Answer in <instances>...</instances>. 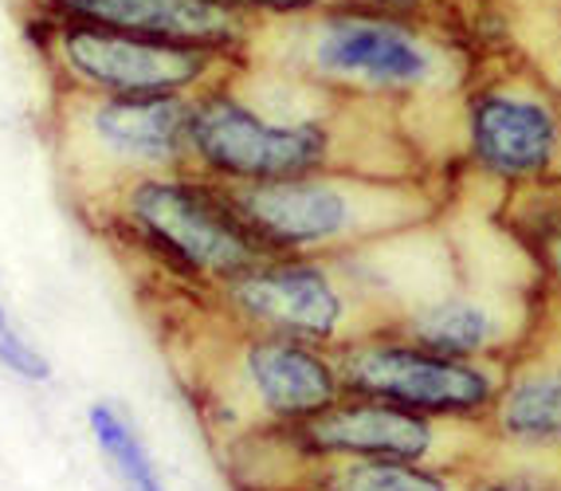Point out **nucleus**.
<instances>
[{
    "label": "nucleus",
    "mask_w": 561,
    "mask_h": 491,
    "mask_svg": "<svg viewBox=\"0 0 561 491\" xmlns=\"http://www.w3.org/2000/svg\"><path fill=\"white\" fill-rule=\"evenodd\" d=\"M87 213L118 252L201 302L267 255L225 185L197 170L134 178Z\"/></svg>",
    "instance_id": "nucleus-3"
},
{
    "label": "nucleus",
    "mask_w": 561,
    "mask_h": 491,
    "mask_svg": "<svg viewBox=\"0 0 561 491\" xmlns=\"http://www.w3.org/2000/svg\"><path fill=\"white\" fill-rule=\"evenodd\" d=\"M213 307L240 327L327 350L397 327V311L362 284L346 255H263L213 295Z\"/></svg>",
    "instance_id": "nucleus-6"
},
{
    "label": "nucleus",
    "mask_w": 561,
    "mask_h": 491,
    "mask_svg": "<svg viewBox=\"0 0 561 491\" xmlns=\"http://www.w3.org/2000/svg\"><path fill=\"white\" fill-rule=\"evenodd\" d=\"M87 433H91L94 448L111 468L114 483L122 491H169L165 476L153 464V453L146 448L134 421L118 401H91L87 409Z\"/></svg>",
    "instance_id": "nucleus-15"
},
{
    "label": "nucleus",
    "mask_w": 561,
    "mask_h": 491,
    "mask_svg": "<svg viewBox=\"0 0 561 491\" xmlns=\"http://www.w3.org/2000/svg\"><path fill=\"white\" fill-rule=\"evenodd\" d=\"M228 4L252 20L255 28H267V24H287V20L314 16V12L334 4V0H228Z\"/></svg>",
    "instance_id": "nucleus-18"
},
{
    "label": "nucleus",
    "mask_w": 561,
    "mask_h": 491,
    "mask_svg": "<svg viewBox=\"0 0 561 491\" xmlns=\"http://www.w3.org/2000/svg\"><path fill=\"white\" fill-rule=\"evenodd\" d=\"M468 476L530 491H561V448H518L491 441Z\"/></svg>",
    "instance_id": "nucleus-16"
},
{
    "label": "nucleus",
    "mask_w": 561,
    "mask_h": 491,
    "mask_svg": "<svg viewBox=\"0 0 561 491\" xmlns=\"http://www.w3.org/2000/svg\"><path fill=\"white\" fill-rule=\"evenodd\" d=\"M0 369H9L12 378L24 381V386H44L51 381L56 366L44 350L28 339V331L16 322V315L9 311L4 292H0Z\"/></svg>",
    "instance_id": "nucleus-17"
},
{
    "label": "nucleus",
    "mask_w": 561,
    "mask_h": 491,
    "mask_svg": "<svg viewBox=\"0 0 561 491\" xmlns=\"http://www.w3.org/2000/svg\"><path fill=\"white\" fill-rule=\"evenodd\" d=\"M20 32L56 91L76 95H197L228 76V59L173 39L20 12Z\"/></svg>",
    "instance_id": "nucleus-8"
},
{
    "label": "nucleus",
    "mask_w": 561,
    "mask_h": 491,
    "mask_svg": "<svg viewBox=\"0 0 561 491\" xmlns=\"http://www.w3.org/2000/svg\"><path fill=\"white\" fill-rule=\"evenodd\" d=\"M526 252L534 255V264L542 272V284L550 287L553 295H561V220L553 228H546Z\"/></svg>",
    "instance_id": "nucleus-19"
},
{
    "label": "nucleus",
    "mask_w": 561,
    "mask_h": 491,
    "mask_svg": "<svg viewBox=\"0 0 561 491\" xmlns=\"http://www.w3.org/2000/svg\"><path fill=\"white\" fill-rule=\"evenodd\" d=\"M188 170L220 185H260L307 173H436L404 130V106L334 95L255 59L193 95Z\"/></svg>",
    "instance_id": "nucleus-1"
},
{
    "label": "nucleus",
    "mask_w": 561,
    "mask_h": 491,
    "mask_svg": "<svg viewBox=\"0 0 561 491\" xmlns=\"http://www.w3.org/2000/svg\"><path fill=\"white\" fill-rule=\"evenodd\" d=\"M337 4H357V9H377V12H416L428 0H337Z\"/></svg>",
    "instance_id": "nucleus-20"
},
{
    "label": "nucleus",
    "mask_w": 561,
    "mask_h": 491,
    "mask_svg": "<svg viewBox=\"0 0 561 491\" xmlns=\"http://www.w3.org/2000/svg\"><path fill=\"white\" fill-rule=\"evenodd\" d=\"M451 185L456 173H307L225 190L267 255H342L440 220L451 205Z\"/></svg>",
    "instance_id": "nucleus-4"
},
{
    "label": "nucleus",
    "mask_w": 561,
    "mask_h": 491,
    "mask_svg": "<svg viewBox=\"0 0 561 491\" xmlns=\"http://www.w3.org/2000/svg\"><path fill=\"white\" fill-rule=\"evenodd\" d=\"M188 95L56 91V150L79 205L150 173L188 170Z\"/></svg>",
    "instance_id": "nucleus-7"
},
{
    "label": "nucleus",
    "mask_w": 561,
    "mask_h": 491,
    "mask_svg": "<svg viewBox=\"0 0 561 491\" xmlns=\"http://www.w3.org/2000/svg\"><path fill=\"white\" fill-rule=\"evenodd\" d=\"M16 12L173 39L228 64H248L260 32L228 0H16Z\"/></svg>",
    "instance_id": "nucleus-12"
},
{
    "label": "nucleus",
    "mask_w": 561,
    "mask_h": 491,
    "mask_svg": "<svg viewBox=\"0 0 561 491\" xmlns=\"http://www.w3.org/2000/svg\"><path fill=\"white\" fill-rule=\"evenodd\" d=\"M213 322L216 334H205L208 346L193 378L208 421L228 441L260 429H295L346 397L334 350L252 331L216 307Z\"/></svg>",
    "instance_id": "nucleus-5"
},
{
    "label": "nucleus",
    "mask_w": 561,
    "mask_h": 491,
    "mask_svg": "<svg viewBox=\"0 0 561 491\" xmlns=\"http://www.w3.org/2000/svg\"><path fill=\"white\" fill-rule=\"evenodd\" d=\"M290 436L310 456H365L440 472H471L491 444L483 416L421 413L365 397H342L337 406L290 429Z\"/></svg>",
    "instance_id": "nucleus-9"
},
{
    "label": "nucleus",
    "mask_w": 561,
    "mask_h": 491,
    "mask_svg": "<svg viewBox=\"0 0 561 491\" xmlns=\"http://www.w3.org/2000/svg\"><path fill=\"white\" fill-rule=\"evenodd\" d=\"M248 59L279 67L334 95L397 106L448 99L468 79V64L448 39L416 28L397 12L337 0L314 16L260 28Z\"/></svg>",
    "instance_id": "nucleus-2"
},
{
    "label": "nucleus",
    "mask_w": 561,
    "mask_h": 491,
    "mask_svg": "<svg viewBox=\"0 0 561 491\" xmlns=\"http://www.w3.org/2000/svg\"><path fill=\"white\" fill-rule=\"evenodd\" d=\"M468 491H530V488H511V483H491V480H476V476H468Z\"/></svg>",
    "instance_id": "nucleus-21"
},
{
    "label": "nucleus",
    "mask_w": 561,
    "mask_h": 491,
    "mask_svg": "<svg viewBox=\"0 0 561 491\" xmlns=\"http://www.w3.org/2000/svg\"><path fill=\"white\" fill-rule=\"evenodd\" d=\"M558 178H561V170H558Z\"/></svg>",
    "instance_id": "nucleus-22"
},
{
    "label": "nucleus",
    "mask_w": 561,
    "mask_h": 491,
    "mask_svg": "<svg viewBox=\"0 0 561 491\" xmlns=\"http://www.w3.org/2000/svg\"><path fill=\"white\" fill-rule=\"evenodd\" d=\"M346 397L444 416H483L506 378V358H451L397 334H369L334 350Z\"/></svg>",
    "instance_id": "nucleus-10"
},
{
    "label": "nucleus",
    "mask_w": 561,
    "mask_h": 491,
    "mask_svg": "<svg viewBox=\"0 0 561 491\" xmlns=\"http://www.w3.org/2000/svg\"><path fill=\"white\" fill-rule=\"evenodd\" d=\"M302 491H468V472L365 456H314Z\"/></svg>",
    "instance_id": "nucleus-14"
},
{
    "label": "nucleus",
    "mask_w": 561,
    "mask_h": 491,
    "mask_svg": "<svg viewBox=\"0 0 561 491\" xmlns=\"http://www.w3.org/2000/svg\"><path fill=\"white\" fill-rule=\"evenodd\" d=\"M463 161L459 170L499 190L558 178L561 170V99L546 83L499 79L471 87L463 103Z\"/></svg>",
    "instance_id": "nucleus-11"
},
{
    "label": "nucleus",
    "mask_w": 561,
    "mask_h": 491,
    "mask_svg": "<svg viewBox=\"0 0 561 491\" xmlns=\"http://www.w3.org/2000/svg\"><path fill=\"white\" fill-rule=\"evenodd\" d=\"M483 421L491 441L499 444L561 448V295L550 287L534 331L506 358L503 389Z\"/></svg>",
    "instance_id": "nucleus-13"
}]
</instances>
